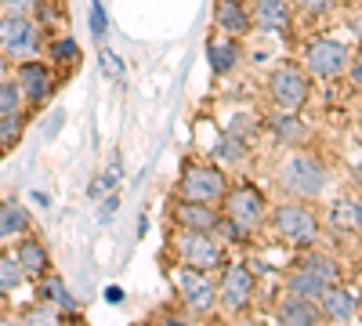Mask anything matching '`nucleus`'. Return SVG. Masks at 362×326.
I'll return each mask as SVG.
<instances>
[{
	"instance_id": "obj_1",
	"label": "nucleus",
	"mask_w": 362,
	"mask_h": 326,
	"mask_svg": "<svg viewBox=\"0 0 362 326\" xmlns=\"http://www.w3.org/2000/svg\"><path fill=\"white\" fill-rule=\"evenodd\" d=\"M276 177H279V185H283L290 196H297V199H315V196L326 189V167H322V160L312 156V153H290V156L279 163Z\"/></svg>"
},
{
	"instance_id": "obj_2",
	"label": "nucleus",
	"mask_w": 362,
	"mask_h": 326,
	"mask_svg": "<svg viewBox=\"0 0 362 326\" xmlns=\"http://www.w3.org/2000/svg\"><path fill=\"white\" fill-rule=\"evenodd\" d=\"M337 276H341V269H337L334 257H326V254H305L286 272V290L290 293H300V298H315L319 301V293L329 283H337Z\"/></svg>"
},
{
	"instance_id": "obj_3",
	"label": "nucleus",
	"mask_w": 362,
	"mask_h": 326,
	"mask_svg": "<svg viewBox=\"0 0 362 326\" xmlns=\"http://www.w3.org/2000/svg\"><path fill=\"white\" fill-rule=\"evenodd\" d=\"M174 247H177L181 264H189V269L214 272L218 264H225V247L203 228H181L174 235Z\"/></svg>"
},
{
	"instance_id": "obj_4",
	"label": "nucleus",
	"mask_w": 362,
	"mask_h": 326,
	"mask_svg": "<svg viewBox=\"0 0 362 326\" xmlns=\"http://www.w3.org/2000/svg\"><path fill=\"white\" fill-rule=\"evenodd\" d=\"M272 225H276V232L283 235L286 243H293V247H312L319 240V218H315L312 206H305V203H283V206H276Z\"/></svg>"
},
{
	"instance_id": "obj_5",
	"label": "nucleus",
	"mask_w": 362,
	"mask_h": 326,
	"mask_svg": "<svg viewBox=\"0 0 362 326\" xmlns=\"http://www.w3.org/2000/svg\"><path fill=\"white\" fill-rule=\"evenodd\" d=\"M181 199H196V203H218L228 192V177L214 163H189L181 174Z\"/></svg>"
},
{
	"instance_id": "obj_6",
	"label": "nucleus",
	"mask_w": 362,
	"mask_h": 326,
	"mask_svg": "<svg viewBox=\"0 0 362 326\" xmlns=\"http://www.w3.org/2000/svg\"><path fill=\"white\" fill-rule=\"evenodd\" d=\"M40 47V25L29 15H4L0 18V51L8 58H33Z\"/></svg>"
},
{
	"instance_id": "obj_7",
	"label": "nucleus",
	"mask_w": 362,
	"mask_h": 326,
	"mask_svg": "<svg viewBox=\"0 0 362 326\" xmlns=\"http://www.w3.org/2000/svg\"><path fill=\"white\" fill-rule=\"evenodd\" d=\"M254 290H257V279H254V269H250L247 261L225 264L221 283H218V301H221L228 312H243V308L254 301Z\"/></svg>"
},
{
	"instance_id": "obj_8",
	"label": "nucleus",
	"mask_w": 362,
	"mask_h": 326,
	"mask_svg": "<svg viewBox=\"0 0 362 326\" xmlns=\"http://www.w3.org/2000/svg\"><path fill=\"white\" fill-rule=\"evenodd\" d=\"M348 47L341 44V40H329V37H322V40H312L308 44V51H305V69L312 73V76H322V80H337V76H344V69H348Z\"/></svg>"
},
{
	"instance_id": "obj_9",
	"label": "nucleus",
	"mask_w": 362,
	"mask_h": 326,
	"mask_svg": "<svg viewBox=\"0 0 362 326\" xmlns=\"http://www.w3.org/2000/svg\"><path fill=\"white\" fill-rule=\"evenodd\" d=\"M225 218H232L247 235H254L264 221V196L254 185H239L225 192Z\"/></svg>"
},
{
	"instance_id": "obj_10",
	"label": "nucleus",
	"mask_w": 362,
	"mask_h": 326,
	"mask_svg": "<svg viewBox=\"0 0 362 326\" xmlns=\"http://www.w3.org/2000/svg\"><path fill=\"white\" fill-rule=\"evenodd\" d=\"M268 91H272V98H276V105H279V109L297 112L300 105L308 102L312 83H308V76L300 73L297 66H283V69H276V73L268 76Z\"/></svg>"
},
{
	"instance_id": "obj_11",
	"label": "nucleus",
	"mask_w": 362,
	"mask_h": 326,
	"mask_svg": "<svg viewBox=\"0 0 362 326\" xmlns=\"http://www.w3.org/2000/svg\"><path fill=\"white\" fill-rule=\"evenodd\" d=\"M174 283H177V290H181V301H185L192 312H210V308H214L218 286H214V279H210V272L181 264V269L174 272Z\"/></svg>"
},
{
	"instance_id": "obj_12",
	"label": "nucleus",
	"mask_w": 362,
	"mask_h": 326,
	"mask_svg": "<svg viewBox=\"0 0 362 326\" xmlns=\"http://www.w3.org/2000/svg\"><path fill=\"white\" fill-rule=\"evenodd\" d=\"M276 315H279V322H286V326H315V322H322L319 301H315V298H300V293H290V290H286V298L279 301Z\"/></svg>"
},
{
	"instance_id": "obj_13",
	"label": "nucleus",
	"mask_w": 362,
	"mask_h": 326,
	"mask_svg": "<svg viewBox=\"0 0 362 326\" xmlns=\"http://www.w3.org/2000/svg\"><path fill=\"white\" fill-rule=\"evenodd\" d=\"M18 87H22V98H29L33 105H40V102L51 95L54 80H51V73H47V66H44V62L29 58V62H22V66H18Z\"/></svg>"
},
{
	"instance_id": "obj_14",
	"label": "nucleus",
	"mask_w": 362,
	"mask_h": 326,
	"mask_svg": "<svg viewBox=\"0 0 362 326\" xmlns=\"http://www.w3.org/2000/svg\"><path fill=\"white\" fill-rule=\"evenodd\" d=\"M218 218H221V214H218L210 203H196V199H177V203H174V221H177V228L214 232Z\"/></svg>"
},
{
	"instance_id": "obj_15",
	"label": "nucleus",
	"mask_w": 362,
	"mask_h": 326,
	"mask_svg": "<svg viewBox=\"0 0 362 326\" xmlns=\"http://www.w3.org/2000/svg\"><path fill=\"white\" fill-rule=\"evenodd\" d=\"M250 22L261 33H286L290 29V0H261L250 11Z\"/></svg>"
},
{
	"instance_id": "obj_16",
	"label": "nucleus",
	"mask_w": 362,
	"mask_h": 326,
	"mask_svg": "<svg viewBox=\"0 0 362 326\" xmlns=\"http://www.w3.org/2000/svg\"><path fill=\"white\" fill-rule=\"evenodd\" d=\"M319 308H322V319L344 322V319H351V315L358 312V301H355L351 290H344V286H337V283H329V286L319 293Z\"/></svg>"
},
{
	"instance_id": "obj_17",
	"label": "nucleus",
	"mask_w": 362,
	"mask_h": 326,
	"mask_svg": "<svg viewBox=\"0 0 362 326\" xmlns=\"http://www.w3.org/2000/svg\"><path fill=\"white\" fill-rule=\"evenodd\" d=\"M214 22L225 29V33H232V37H243V33L254 29L250 11H247L243 0H218V4H214Z\"/></svg>"
},
{
	"instance_id": "obj_18",
	"label": "nucleus",
	"mask_w": 362,
	"mask_h": 326,
	"mask_svg": "<svg viewBox=\"0 0 362 326\" xmlns=\"http://www.w3.org/2000/svg\"><path fill=\"white\" fill-rule=\"evenodd\" d=\"M15 261L22 264L25 276H44V272L51 269V257H47L44 243H40V240H29V235H22V240H18Z\"/></svg>"
},
{
	"instance_id": "obj_19",
	"label": "nucleus",
	"mask_w": 362,
	"mask_h": 326,
	"mask_svg": "<svg viewBox=\"0 0 362 326\" xmlns=\"http://www.w3.org/2000/svg\"><path fill=\"white\" fill-rule=\"evenodd\" d=\"M206 62L218 76H228L235 66H239V44L228 40V37H214L206 44Z\"/></svg>"
},
{
	"instance_id": "obj_20",
	"label": "nucleus",
	"mask_w": 362,
	"mask_h": 326,
	"mask_svg": "<svg viewBox=\"0 0 362 326\" xmlns=\"http://www.w3.org/2000/svg\"><path fill=\"white\" fill-rule=\"evenodd\" d=\"M37 298L47 301V305H54L58 312H73V308H76L73 293L66 290V279H62V276H54V272H44V276H40V283H37Z\"/></svg>"
},
{
	"instance_id": "obj_21",
	"label": "nucleus",
	"mask_w": 362,
	"mask_h": 326,
	"mask_svg": "<svg viewBox=\"0 0 362 326\" xmlns=\"http://www.w3.org/2000/svg\"><path fill=\"white\" fill-rule=\"evenodd\" d=\"M329 225L337 232H358L362 228V199L358 196H341L329 206Z\"/></svg>"
},
{
	"instance_id": "obj_22",
	"label": "nucleus",
	"mask_w": 362,
	"mask_h": 326,
	"mask_svg": "<svg viewBox=\"0 0 362 326\" xmlns=\"http://www.w3.org/2000/svg\"><path fill=\"white\" fill-rule=\"evenodd\" d=\"M29 232V214L18 203H0V240H15Z\"/></svg>"
},
{
	"instance_id": "obj_23",
	"label": "nucleus",
	"mask_w": 362,
	"mask_h": 326,
	"mask_svg": "<svg viewBox=\"0 0 362 326\" xmlns=\"http://www.w3.org/2000/svg\"><path fill=\"white\" fill-rule=\"evenodd\" d=\"M272 131H276V138H279V141H286V145H297V141H305V138H308L305 120H297L293 112L276 116V120H272Z\"/></svg>"
},
{
	"instance_id": "obj_24",
	"label": "nucleus",
	"mask_w": 362,
	"mask_h": 326,
	"mask_svg": "<svg viewBox=\"0 0 362 326\" xmlns=\"http://www.w3.org/2000/svg\"><path fill=\"white\" fill-rule=\"evenodd\" d=\"M214 156L225 160V163H239V160L247 156V138L235 134V131H225V134L218 138V145H214Z\"/></svg>"
},
{
	"instance_id": "obj_25",
	"label": "nucleus",
	"mask_w": 362,
	"mask_h": 326,
	"mask_svg": "<svg viewBox=\"0 0 362 326\" xmlns=\"http://www.w3.org/2000/svg\"><path fill=\"white\" fill-rule=\"evenodd\" d=\"M22 279H25L22 264H18L11 254H0V293H11Z\"/></svg>"
},
{
	"instance_id": "obj_26",
	"label": "nucleus",
	"mask_w": 362,
	"mask_h": 326,
	"mask_svg": "<svg viewBox=\"0 0 362 326\" xmlns=\"http://www.w3.org/2000/svg\"><path fill=\"white\" fill-rule=\"evenodd\" d=\"M22 112V87L18 80H0V116Z\"/></svg>"
},
{
	"instance_id": "obj_27",
	"label": "nucleus",
	"mask_w": 362,
	"mask_h": 326,
	"mask_svg": "<svg viewBox=\"0 0 362 326\" xmlns=\"http://www.w3.org/2000/svg\"><path fill=\"white\" fill-rule=\"evenodd\" d=\"M51 58H54V62H62V66H76L80 62V44L73 40V37H62V40H54L51 44Z\"/></svg>"
},
{
	"instance_id": "obj_28",
	"label": "nucleus",
	"mask_w": 362,
	"mask_h": 326,
	"mask_svg": "<svg viewBox=\"0 0 362 326\" xmlns=\"http://www.w3.org/2000/svg\"><path fill=\"white\" fill-rule=\"evenodd\" d=\"M18 134H22V116H18V112L0 116V145H4V149L18 141Z\"/></svg>"
},
{
	"instance_id": "obj_29",
	"label": "nucleus",
	"mask_w": 362,
	"mask_h": 326,
	"mask_svg": "<svg viewBox=\"0 0 362 326\" xmlns=\"http://www.w3.org/2000/svg\"><path fill=\"white\" fill-rule=\"evenodd\" d=\"M90 33H95V40L105 37V8H102V0H90Z\"/></svg>"
},
{
	"instance_id": "obj_30",
	"label": "nucleus",
	"mask_w": 362,
	"mask_h": 326,
	"mask_svg": "<svg viewBox=\"0 0 362 326\" xmlns=\"http://www.w3.org/2000/svg\"><path fill=\"white\" fill-rule=\"evenodd\" d=\"M293 4L305 11V15H326V11H334L337 0H293Z\"/></svg>"
},
{
	"instance_id": "obj_31",
	"label": "nucleus",
	"mask_w": 362,
	"mask_h": 326,
	"mask_svg": "<svg viewBox=\"0 0 362 326\" xmlns=\"http://www.w3.org/2000/svg\"><path fill=\"white\" fill-rule=\"evenodd\" d=\"M0 4L8 8V15H29L37 8V0H0Z\"/></svg>"
},
{
	"instance_id": "obj_32",
	"label": "nucleus",
	"mask_w": 362,
	"mask_h": 326,
	"mask_svg": "<svg viewBox=\"0 0 362 326\" xmlns=\"http://www.w3.org/2000/svg\"><path fill=\"white\" fill-rule=\"evenodd\" d=\"M348 76H351V83H358L362 87V51L355 54V58H348V69H344Z\"/></svg>"
},
{
	"instance_id": "obj_33",
	"label": "nucleus",
	"mask_w": 362,
	"mask_h": 326,
	"mask_svg": "<svg viewBox=\"0 0 362 326\" xmlns=\"http://www.w3.org/2000/svg\"><path fill=\"white\" fill-rule=\"evenodd\" d=\"M112 214H116V196H109V199L102 203V211H98V218H102V221H112Z\"/></svg>"
},
{
	"instance_id": "obj_34",
	"label": "nucleus",
	"mask_w": 362,
	"mask_h": 326,
	"mask_svg": "<svg viewBox=\"0 0 362 326\" xmlns=\"http://www.w3.org/2000/svg\"><path fill=\"white\" fill-rule=\"evenodd\" d=\"M8 73H11V62H8V54L0 51V80H8Z\"/></svg>"
},
{
	"instance_id": "obj_35",
	"label": "nucleus",
	"mask_w": 362,
	"mask_h": 326,
	"mask_svg": "<svg viewBox=\"0 0 362 326\" xmlns=\"http://www.w3.org/2000/svg\"><path fill=\"white\" fill-rule=\"evenodd\" d=\"M105 293H109V301H112V305H116V301H119V298H124V290H119V286H109V290H105Z\"/></svg>"
},
{
	"instance_id": "obj_36",
	"label": "nucleus",
	"mask_w": 362,
	"mask_h": 326,
	"mask_svg": "<svg viewBox=\"0 0 362 326\" xmlns=\"http://www.w3.org/2000/svg\"><path fill=\"white\" fill-rule=\"evenodd\" d=\"M355 37H358V40H362V11H358V15H355Z\"/></svg>"
},
{
	"instance_id": "obj_37",
	"label": "nucleus",
	"mask_w": 362,
	"mask_h": 326,
	"mask_svg": "<svg viewBox=\"0 0 362 326\" xmlns=\"http://www.w3.org/2000/svg\"><path fill=\"white\" fill-rule=\"evenodd\" d=\"M355 174H358V177H362V160H358V167H355Z\"/></svg>"
}]
</instances>
